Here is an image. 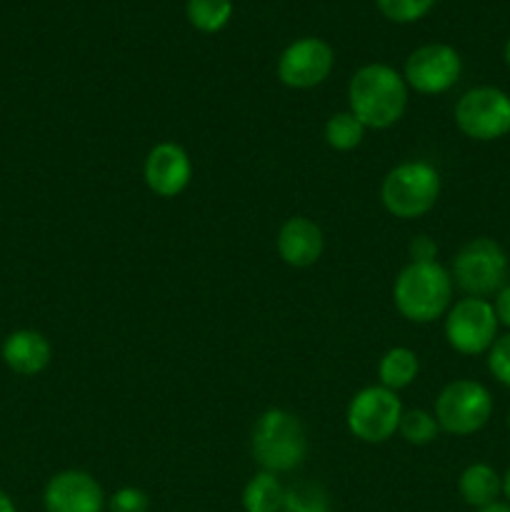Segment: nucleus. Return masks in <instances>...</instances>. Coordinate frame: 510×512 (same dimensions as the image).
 Returning <instances> with one entry per match:
<instances>
[{"label":"nucleus","mask_w":510,"mask_h":512,"mask_svg":"<svg viewBox=\"0 0 510 512\" xmlns=\"http://www.w3.org/2000/svg\"><path fill=\"white\" fill-rule=\"evenodd\" d=\"M453 278L445 265L408 263L393 283L395 310L408 323L428 325L445 318L453 305Z\"/></svg>","instance_id":"2"},{"label":"nucleus","mask_w":510,"mask_h":512,"mask_svg":"<svg viewBox=\"0 0 510 512\" xmlns=\"http://www.w3.org/2000/svg\"><path fill=\"white\" fill-rule=\"evenodd\" d=\"M0 512H18V508H15L13 498H10L5 490H0Z\"/></svg>","instance_id":"28"},{"label":"nucleus","mask_w":510,"mask_h":512,"mask_svg":"<svg viewBox=\"0 0 510 512\" xmlns=\"http://www.w3.org/2000/svg\"><path fill=\"white\" fill-rule=\"evenodd\" d=\"M493 310H495V318H498L500 328H508V333H510V283H505L503 288L495 293Z\"/></svg>","instance_id":"27"},{"label":"nucleus","mask_w":510,"mask_h":512,"mask_svg":"<svg viewBox=\"0 0 510 512\" xmlns=\"http://www.w3.org/2000/svg\"><path fill=\"white\" fill-rule=\"evenodd\" d=\"M285 488L278 475L260 470L245 483L243 508L245 512H283Z\"/></svg>","instance_id":"18"},{"label":"nucleus","mask_w":510,"mask_h":512,"mask_svg":"<svg viewBox=\"0 0 510 512\" xmlns=\"http://www.w3.org/2000/svg\"><path fill=\"white\" fill-rule=\"evenodd\" d=\"M500 323L488 298H460L445 313L443 333L450 348L460 355H488L498 340Z\"/></svg>","instance_id":"9"},{"label":"nucleus","mask_w":510,"mask_h":512,"mask_svg":"<svg viewBox=\"0 0 510 512\" xmlns=\"http://www.w3.org/2000/svg\"><path fill=\"white\" fill-rule=\"evenodd\" d=\"M463 75V58L448 43H425L408 55L403 78L420 95L448 93Z\"/></svg>","instance_id":"10"},{"label":"nucleus","mask_w":510,"mask_h":512,"mask_svg":"<svg viewBox=\"0 0 510 512\" xmlns=\"http://www.w3.org/2000/svg\"><path fill=\"white\" fill-rule=\"evenodd\" d=\"M380 13L385 15L388 20L400 25H408V23H418L420 18L433 10L435 0H375Z\"/></svg>","instance_id":"23"},{"label":"nucleus","mask_w":510,"mask_h":512,"mask_svg":"<svg viewBox=\"0 0 510 512\" xmlns=\"http://www.w3.org/2000/svg\"><path fill=\"white\" fill-rule=\"evenodd\" d=\"M503 58H505V65L510 68V38H508V43H505V48H503Z\"/></svg>","instance_id":"31"},{"label":"nucleus","mask_w":510,"mask_h":512,"mask_svg":"<svg viewBox=\"0 0 510 512\" xmlns=\"http://www.w3.org/2000/svg\"><path fill=\"white\" fill-rule=\"evenodd\" d=\"M275 248H278L283 263L290 268H310V265L318 263L325 250L323 230L315 220L295 215L280 225Z\"/></svg>","instance_id":"14"},{"label":"nucleus","mask_w":510,"mask_h":512,"mask_svg":"<svg viewBox=\"0 0 510 512\" xmlns=\"http://www.w3.org/2000/svg\"><path fill=\"white\" fill-rule=\"evenodd\" d=\"M335 53L328 40L315 38H298L280 53L278 58V80L285 88L293 90H310L318 88L320 83L328 80L333 73Z\"/></svg>","instance_id":"11"},{"label":"nucleus","mask_w":510,"mask_h":512,"mask_svg":"<svg viewBox=\"0 0 510 512\" xmlns=\"http://www.w3.org/2000/svg\"><path fill=\"white\" fill-rule=\"evenodd\" d=\"M143 178L150 193L158 198H178L193 180V160L183 145L163 140L150 148L143 165Z\"/></svg>","instance_id":"12"},{"label":"nucleus","mask_w":510,"mask_h":512,"mask_svg":"<svg viewBox=\"0 0 510 512\" xmlns=\"http://www.w3.org/2000/svg\"><path fill=\"white\" fill-rule=\"evenodd\" d=\"M110 512H148L150 498L140 488L125 485V488L115 490L108 500Z\"/></svg>","instance_id":"25"},{"label":"nucleus","mask_w":510,"mask_h":512,"mask_svg":"<svg viewBox=\"0 0 510 512\" xmlns=\"http://www.w3.org/2000/svg\"><path fill=\"white\" fill-rule=\"evenodd\" d=\"M365 128L358 118H355L350 110H340V113H333L328 120H325L323 128V138L325 143L330 145L338 153H350V150L358 148L360 143L365 140Z\"/></svg>","instance_id":"20"},{"label":"nucleus","mask_w":510,"mask_h":512,"mask_svg":"<svg viewBox=\"0 0 510 512\" xmlns=\"http://www.w3.org/2000/svg\"><path fill=\"white\" fill-rule=\"evenodd\" d=\"M405 408L398 393L383 388V385H368L350 398L345 410V425L350 435L360 443L380 445L388 443L400 428Z\"/></svg>","instance_id":"7"},{"label":"nucleus","mask_w":510,"mask_h":512,"mask_svg":"<svg viewBox=\"0 0 510 512\" xmlns=\"http://www.w3.org/2000/svg\"><path fill=\"white\" fill-rule=\"evenodd\" d=\"M250 453L268 473H290L303 465L308 455V433L300 418L290 410L270 408L255 420L250 433Z\"/></svg>","instance_id":"3"},{"label":"nucleus","mask_w":510,"mask_h":512,"mask_svg":"<svg viewBox=\"0 0 510 512\" xmlns=\"http://www.w3.org/2000/svg\"><path fill=\"white\" fill-rule=\"evenodd\" d=\"M433 415L440 425V433L468 438L480 433L493 418V395L478 380H453L435 398Z\"/></svg>","instance_id":"6"},{"label":"nucleus","mask_w":510,"mask_h":512,"mask_svg":"<svg viewBox=\"0 0 510 512\" xmlns=\"http://www.w3.org/2000/svg\"><path fill=\"white\" fill-rule=\"evenodd\" d=\"M440 198V173L428 160H405L385 173L380 185L383 208L398 220L430 213Z\"/></svg>","instance_id":"4"},{"label":"nucleus","mask_w":510,"mask_h":512,"mask_svg":"<svg viewBox=\"0 0 510 512\" xmlns=\"http://www.w3.org/2000/svg\"><path fill=\"white\" fill-rule=\"evenodd\" d=\"M418 373H420L418 353L405 348V345H395V348L385 350L383 358H380L378 363L380 385L393 390V393L413 385L415 378H418Z\"/></svg>","instance_id":"17"},{"label":"nucleus","mask_w":510,"mask_h":512,"mask_svg":"<svg viewBox=\"0 0 510 512\" xmlns=\"http://www.w3.org/2000/svg\"><path fill=\"white\" fill-rule=\"evenodd\" d=\"M475 512H510V503H493L488 505V508H480Z\"/></svg>","instance_id":"29"},{"label":"nucleus","mask_w":510,"mask_h":512,"mask_svg":"<svg viewBox=\"0 0 510 512\" xmlns=\"http://www.w3.org/2000/svg\"><path fill=\"white\" fill-rule=\"evenodd\" d=\"M448 270L455 288L463 290L468 298H488L505 285L508 253L498 240L480 235L455 253Z\"/></svg>","instance_id":"5"},{"label":"nucleus","mask_w":510,"mask_h":512,"mask_svg":"<svg viewBox=\"0 0 510 512\" xmlns=\"http://www.w3.org/2000/svg\"><path fill=\"white\" fill-rule=\"evenodd\" d=\"M458 493L470 508H488V505L500 503L498 498L503 495V475H498L493 465L473 463L460 473Z\"/></svg>","instance_id":"16"},{"label":"nucleus","mask_w":510,"mask_h":512,"mask_svg":"<svg viewBox=\"0 0 510 512\" xmlns=\"http://www.w3.org/2000/svg\"><path fill=\"white\" fill-rule=\"evenodd\" d=\"M503 495H505V500L510 503V468L505 470V475H503Z\"/></svg>","instance_id":"30"},{"label":"nucleus","mask_w":510,"mask_h":512,"mask_svg":"<svg viewBox=\"0 0 510 512\" xmlns=\"http://www.w3.org/2000/svg\"><path fill=\"white\" fill-rule=\"evenodd\" d=\"M283 512H330L328 495L323 488L310 483H300L285 490Z\"/></svg>","instance_id":"22"},{"label":"nucleus","mask_w":510,"mask_h":512,"mask_svg":"<svg viewBox=\"0 0 510 512\" xmlns=\"http://www.w3.org/2000/svg\"><path fill=\"white\" fill-rule=\"evenodd\" d=\"M460 133L478 143H495L510 135V95L495 85L465 90L453 110Z\"/></svg>","instance_id":"8"},{"label":"nucleus","mask_w":510,"mask_h":512,"mask_svg":"<svg viewBox=\"0 0 510 512\" xmlns=\"http://www.w3.org/2000/svg\"><path fill=\"white\" fill-rule=\"evenodd\" d=\"M45 512H103L105 493L85 470H60L43 490Z\"/></svg>","instance_id":"13"},{"label":"nucleus","mask_w":510,"mask_h":512,"mask_svg":"<svg viewBox=\"0 0 510 512\" xmlns=\"http://www.w3.org/2000/svg\"><path fill=\"white\" fill-rule=\"evenodd\" d=\"M508 433H510V410H508Z\"/></svg>","instance_id":"32"},{"label":"nucleus","mask_w":510,"mask_h":512,"mask_svg":"<svg viewBox=\"0 0 510 512\" xmlns=\"http://www.w3.org/2000/svg\"><path fill=\"white\" fill-rule=\"evenodd\" d=\"M408 83L388 63H368L348 83V110L368 130H388L408 108Z\"/></svg>","instance_id":"1"},{"label":"nucleus","mask_w":510,"mask_h":512,"mask_svg":"<svg viewBox=\"0 0 510 512\" xmlns=\"http://www.w3.org/2000/svg\"><path fill=\"white\" fill-rule=\"evenodd\" d=\"M410 263H435L438 258V243L430 235H415L408 243Z\"/></svg>","instance_id":"26"},{"label":"nucleus","mask_w":510,"mask_h":512,"mask_svg":"<svg viewBox=\"0 0 510 512\" xmlns=\"http://www.w3.org/2000/svg\"><path fill=\"white\" fill-rule=\"evenodd\" d=\"M185 18L198 33H220L233 18V0H188Z\"/></svg>","instance_id":"19"},{"label":"nucleus","mask_w":510,"mask_h":512,"mask_svg":"<svg viewBox=\"0 0 510 512\" xmlns=\"http://www.w3.org/2000/svg\"><path fill=\"white\" fill-rule=\"evenodd\" d=\"M3 363L13 370L15 375H25V378H33L40 375L50 365L53 358V348H50V340L45 338L38 330H13L8 338L3 340Z\"/></svg>","instance_id":"15"},{"label":"nucleus","mask_w":510,"mask_h":512,"mask_svg":"<svg viewBox=\"0 0 510 512\" xmlns=\"http://www.w3.org/2000/svg\"><path fill=\"white\" fill-rule=\"evenodd\" d=\"M488 370L500 385L510 388V333L498 335L493 348L488 350Z\"/></svg>","instance_id":"24"},{"label":"nucleus","mask_w":510,"mask_h":512,"mask_svg":"<svg viewBox=\"0 0 510 512\" xmlns=\"http://www.w3.org/2000/svg\"><path fill=\"white\" fill-rule=\"evenodd\" d=\"M400 438L405 440L408 445H415V448H423V445H430L438 440L440 435V425L435 420V415L430 410L423 408H413L405 410L403 418H400V428H398Z\"/></svg>","instance_id":"21"}]
</instances>
